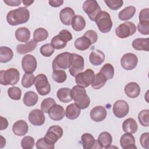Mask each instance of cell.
I'll use <instances>...</instances> for the list:
<instances>
[{"label":"cell","mask_w":149,"mask_h":149,"mask_svg":"<svg viewBox=\"0 0 149 149\" xmlns=\"http://www.w3.org/2000/svg\"><path fill=\"white\" fill-rule=\"evenodd\" d=\"M97 141L100 147V148H109V147L111 146L112 137L109 133L107 132H103L100 134Z\"/></svg>","instance_id":"cell-24"},{"label":"cell","mask_w":149,"mask_h":149,"mask_svg":"<svg viewBox=\"0 0 149 149\" xmlns=\"http://www.w3.org/2000/svg\"><path fill=\"white\" fill-rule=\"evenodd\" d=\"M112 111L115 116L118 118H122L127 115L129 107L126 101L119 100L114 103Z\"/></svg>","instance_id":"cell-13"},{"label":"cell","mask_w":149,"mask_h":149,"mask_svg":"<svg viewBox=\"0 0 149 149\" xmlns=\"http://www.w3.org/2000/svg\"><path fill=\"white\" fill-rule=\"evenodd\" d=\"M80 108L75 104H71L67 106L65 111L66 117L70 120H74L77 119L81 112Z\"/></svg>","instance_id":"cell-25"},{"label":"cell","mask_w":149,"mask_h":149,"mask_svg":"<svg viewBox=\"0 0 149 149\" xmlns=\"http://www.w3.org/2000/svg\"><path fill=\"white\" fill-rule=\"evenodd\" d=\"M48 37V31L44 28H38L36 29L33 33V40L36 42H41L45 40Z\"/></svg>","instance_id":"cell-37"},{"label":"cell","mask_w":149,"mask_h":149,"mask_svg":"<svg viewBox=\"0 0 149 149\" xmlns=\"http://www.w3.org/2000/svg\"><path fill=\"white\" fill-rule=\"evenodd\" d=\"M72 58V53L68 52L58 54L53 60L52 67L53 70H65L69 68Z\"/></svg>","instance_id":"cell-4"},{"label":"cell","mask_w":149,"mask_h":149,"mask_svg":"<svg viewBox=\"0 0 149 149\" xmlns=\"http://www.w3.org/2000/svg\"><path fill=\"white\" fill-rule=\"evenodd\" d=\"M55 104H56V102L54 99L50 97L47 98L41 104V110L45 113H48L49 109Z\"/></svg>","instance_id":"cell-44"},{"label":"cell","mask_w":149,"mask_h":149,"mask_svg":"<svg viewBox=\"0 0 149 149\" xmlns=\"http://www.w3.org/2000/svg\"><path fill=\"white\" fill-rule=\"evenodd\" d=\"M137 30L143 35L149 34V21L139 22L137 25Z\"/></svg>","instance_id":"cell-48"},{"label":"cell","mask_w":149,"mask_h":149,"mask_svg":"<svg viewBox=\"0 0 149 149\" xmlns=\"http://www.w3.org/2000/svg\"><path fill=\"white\" fill-rule=\"evenodd\" d=\"M34 85L37 93L41 95H47L51 91L50 84L44 74H39L35 77Z\"/></svg>","instance_id":"cell-6"},{"label":"cell","mask_w":149,"mask_h":149,"mask_svg":"<svg viewBox=\"0 0 149 149\" xmlns=\"http://www.w3.org/2000/svg\"><path fill=\"white\" fill-rule=\"evenodd\" d=\"M15 37L19 42H27L30 37V31L26 27H19L15 31Z\"/></svg>","instance_id":"cell-27"},{"label":"cell","mask_w":149,"mask_h":149,"mask_svg":"<svg viewBox=\"0 0 149 149\" xmlns=\"http://www.w3.org/2000/svg\"><path fill=\"white\" fill-rule=\"evenodd\" d=\"M48 113L52 120L59 121L64 118L65 111L62 105L56 104L49 109Z\"/></svg>","instance_id":"cell-18"},{"label":"cell","mask_w":149,"mask_h":149,"mask_svg":"<svg viewBox=\"0 0 149 149\" xmlns=\"http://www.w3.org/2000/svg\"><path fill=\"white\" fill-rule=\"evenodd\" d=\"M6 144V141L5 139L1 136V141H0V148H2L4 146H5Z\"/></svg>","instance_id":"cell-58"},{"label":"cell","mask_w":149,"mask_h":149,"mask_svg":"<svg viewBox=\"0 0 149 149\" xmlns=\"http://www.w3.org/2000/svg\"><path fill=\"white\" fill-rule=\"evenodd\" d=\"M136 12V9L133 6H129L125 8L123 10L119 12L118 14L119 19L123 21H126L130 19L133 17Z\"/></svg>","instance_id":"cell-30"},{"label":"cell","mask_w":149,"mask_h":149,"mask_svg":"<svg viewBox=\"0 0 149 149\" xmlns=\"http://www.w3.org/2000/svg\"><path fill=\"white\" fill-rule=\"evenodd\" d=\"M105 60V54L99 49L92 51L89 55V61L90 63L94 66L101 65Z\"/></svg>","instance_id":"cell-22"},{"label":"cell","mask_w":149,"mask_h":149,"mask_svg":"<svg viewBox=\"0 0 149 149\" xmlns=\"http://www.w3.org/2000/svg\"><path fill=\"white\" fill-rule=\"evenodd\" d=\"M58 35L59 36H61L63 40H65L67 42L72 40V34L70 33V31H69L67 30H61V31H59Z\"/></svg>","instance_id":"cell-53"},{"label":"cell","mask_w":149,"mask_h":149,"mask_svg":"<svg viewBox=\"0 0 149 149\" xmlns=\"http://www.w3.org/2000/svg\"><path fill=\"white\" fill-rule=\"evenodd\" d=\"M107 6L111 10H116L121 8L123 5V1L122 0H108L104 1Z\"/></svg>","instance_id":"cell-47"},{"label":"cell","mask_w":149,"mask_h":149,"mask_svg":"<svg viewBox=\"0 0 149 149\" xmlns=\"http://www.w3.org/2000/svg\"><path fill=\"white\" fill-rule=\"evenodd\" d=\"M136 29V25L133 22H126L116 28L115 34L120 38H125L134 34Z\"/></svg>","instance_id":"cell-7"},{"label":"cell","mask_w":149,"mask_h":149,"mask_svg":"<svg viewBox=\"0 0 149 149\" xmlns=\"http://www.w3.org/2000/svg\"><path fill=\"white\" fill-rule=\"evenodd\" d=\"M81 139L83 147L84 149H91L94 147L95 140L91 134L84 133L81 135Z\"/></svg>","instance_id":"cell-35"},{"label":"cell","mask_w":149,"mask_h":149,"mask_svg":"<svg viewBox=\"0 0 149 149\" xmlns=\"http://www.w3.org/2000/svg\"><path fill=\"white\" fill-rule=\"evenodd\" d=\"M71 96L74 103L81 109H86L90 105V99L84 87L78 85L73 86L71 90Z\"/></svg>","instance_id":"cell-2"},{"label":"cell","mask_w":149,"mask_h":149,"mask_svg":"<svg viewBox=\"0 0 149 149\" xmlns=\"http://www.w3.org/2000/svg\"><path fill=\"white\" fill-rule=\"evenodd\" d=\"M35 76L33 73H26L22 79V85L24 88H29L34 84Z\"/></svg>","instance_id":"cell-41"},{"label":"cell","mask_w":149,"mask_h":149,"mask_svg":"<svg viewBox=\"0 0 149 149\" xmlns=\"http://www.w3.org/2000/svg\"><path fill=\"white\" fill-rule=\"evenodd\" d=\"M107 112L105 108L102 106H96L94 107L90 112L91 119L96 122H100L104 120L107 116Z\"/></svg>","instance_id":"cell-17"},{"label":"cell","mask_w":149,"mask_h":149,"mask_svg":"<svg viewBox=\"0 0 149 149\" xmlns=\"http://www.w3.org/2000/svg\"><path fill=\"white\" fill-rule=\"evenodd\" d=\"M133 48L137 51H149V38H139L134 40L132 42Z\"/></svg>","instance_id":"cell-26"},{"label":"cell","mask_w":149,"mask_h":149,"mask_svg":"<svg viewBox=\"0 0 149 149\" xmlns=\"http://www.w3.org/2000/svg\"><path fill=\"white\" fill-rule=\"evenodd\" d=\"M68 42L63 40L61 36L59 35L54 36L51 41V44L54 48V49H61L64 48Z\"/></svg>","instance_id":"cell-38"},{"label":"cell","mask_w":149,"mask_h":149,"mask_svg":"<svg viewBox=\"0 0 149 149\" xmlns=\"http://www.w3.org/2000/svg\"><path fill=\"white\" fill-rule=\"evenodd\" d=\"M20 78L19 70L16 68H9L0 72V83L2 85H15Z\"/></svg>","instance_id":"cell-3"},{"label":"cell","mask_w":149,"mask_h":149,"mask_svg":"<svg viewBox=\"0 0 149 149\" xmlns=\"http://www.w3.org/2000/svg\"><path fill=\"white\" fill-rule=\"evenodd\" d=\"M50 6L54 7V8H57L60 6H61L63 3V1L62 0H55V1H49L48 2Z\"/></svg>","instance_id":"cell-55"},{"label":"cell","mask_w":149,"mask_h":149,"mask_svg":"<svg viewBox=\"0 0 149 149\" xmlns=\"http://www.w3.org/2000/svg\"><path fill=\"white\" fill-rule=\"evenodd\" d=\"M139 22L149 21V9L145 8L142 9L139 13Z\"/></svg>","instance_id":"cell-52"},{"label":"cell","mask_w":149,"mask_h":149,"mask_svg":"<svg viewBox=\"0 0 149 149\" xmlns=\"http://www.w3.org/2000/svg\"><path fill=\"white\" fill-rule=\"evenodd\" d=\"M8 126V120L2 117V116H1V130H4V129H6Z\"/></svg>","instance_id":"cell-56"},{"label":"cell","mask_w":149,"mask_h":149,"mask_svg":"<svg viewBox=\"0 0 149 149\" xmlns=\"http://www.w3.org/2000/svg\"><path fill=\"white\" fill-rule=\"evenodd\" d=\"M62 128L58 125H53L48 128L44 138L48 143L55 146V143L62 137Z\"/></svg>","instance_id":"cell-11"},{"label":"cell","mask_w":149,"mask_h":149,"mask_svg":"<svg viewBox=\"0 0 149 149\" xmlns=\"http://www.w3.org/2000/svg\"><path fill=\"white\" fill-rule=\"evenodd\" d=\"M120 144L123 149H135V139L132 134L125 133L120 139Z\"/></svg>","instance_id":"cell-19"},{"label":"cell","mask_w":149,"mask_h":149,"mask_svg":"<svg viewBox=\"0 0 149 149\" xmlns=\"http://www.w3.org/2000/svg\"><path fill=\"white\" fill-rule=\"evenodd\" d=\"M3 2L8 6H17L20 5L22 1L20 0H4Z\"/></svg>","instance_id":"cell-54"},{"label":"cell","mask_w":149,"mask_h":149,"mask_svg":"<svg viewBox=\"0 0 149 149\" xmlns=\"http://www.w3.org/2000/svg\"><path fill=\"white\" fill-rule=\"evenodd\" d=\"M13 53L11 48L2 46L0 47V62L1 63H7L13 58Z\"/></svg>","instance_id":"cell-32"},{"label":"cell","mask_w":149,"mask_h":149,"mask_svg":"<svg viewBox=\"0 0 149 149\" xmlns=\"http://www.w3.org/2000/svg\"><path fill=\"white\" fill-rule=\"evenodd\" d=\"M148 136L149 133L148 132L143 133L140 138V142L141 146L145 148H149V143H148Z\"/></svg>","instance_id":"cell-51"},{"label":"cell","mask_w":149,"mask_h":149,"mask_svg":"<svg viewBox=\"0 0 149 149\" xmlns=\"http://www.w3.org/2000/svg\"><path fill=\"white\" fill-rule=\"evenodd\" d=\"M100 72L103 74L107 80H109L113 77L114 68L111 63H105L101 68Z\"/></svg>","instance_id":"cell-39"},{"label":"cell","mask_w":149,"mask_h":149,"mask_svg":"<svg viewBox=\"0 0 149 149\" xmlns=\"http://www.w3.org/2000/svg\"><path fill=\"white\" fill-rule=\"evenodd\" d=\"M38 101V97L34 91H27L23 97V101L24 104L27 107H33L35 105Z\"/></svg>","instance_id":"cell-29"},{"label":"cell","mask_w":149,"mask_h":149,"mask_svg":"<svg viewBox=\"0 0 149 149\" xmlns=\"http://www.w3.org/2000/svg\"><path fill=\"white\" fill-rule=\"evenodd\" d=\"M35 144L34 139L31 136H25L21 141V146L23 149L32 148Z\"/></svg>","instance_id":"cell-46"},{"label":"cell","mask_w":149,"mask_h":149,"mask_svg":"<svg viewBox=\"0 0 149 149\" xmlns=\"http://www.w3.org/2000/svg\"><path fill=\"white\" fill-rule=\"evenodd\" d=\"M82 8L88 15L89 19L92 21H95L96 17L101 12L100 5L95 0L86 1L83 3Z\"/></svg>","instance_id":"cell-9"},{"label":"cell","mask_w":149,"mask_h":149,"mask_svg":"<svg viewBox=\"0 0 149 149\" xmlns=\"http://www.w3.org/2000/svg\"><path fill=\"white\" fill-rule=\"evenodd\" d=\"M84 68V58L82 56L72 53V58L70 65L69 68V72L72 76L76 77L77 74L82 72Z\"/></svg>","instance_id":"cell-8"},{"label":"cell","mask_w":149,"mask_h":149,"mask_svg":"<svg viewBox=\"0 0 149 149\" xmlns=\"http://www.w3.org/2000/svg\"><path fill=\"white\" fill-rule=\"evenodd\" d=\"M56 96L59 101L63 103H68L72 100L71 96V90L69 88H61L56 93Z\"/></svg>","instance_id":"cell-31"},{"label":"cell","mask_w":149,"mask_h":149,"mask_svg":"<svg viewBox=\"0 0 149 149\" xmlns=\"http://www.w3.org/2000/svg\"><path fill=\"white\" fill-rule=\"evenodd\" d=\"M138 119L143 126L148 127L149 126V110L143 109L139 113Z\"/></svg>","instance_id":"cell-42"},{"label":"cell","mask_w":149,"mask_h":149,"mask_svg":"<svg viewBox=\"0 0 149 149\" xmlns=\"http://www.w3.org/2000/svg\"><path fill=\"white\" fill-rule=\"evenodd\" d=\"M55 49L51 44H45L40 48L41 54L45 57H49L54 52Z\"/></svg>","instance_id":"cell-45"},{"label":"cell","mask_w":149,"mask_h":149,"mask_svg":"<svg viewBox=\"0 0 149 149\" xmlns=\"http://www.w3.org/2000/svg\"><path fill=\"white\" fill-rule=\"evenodd\" d=\"M37 42L34 40L26 42L25 44H18L16 47V51L19 54L23 55L34 51L37 47Z\"/></svg>","instance_id":"cell-23"},{"label":"cell","mask_w":149,"mask_h":149,"mask_svg":"<svg viewBox=\"0 0 149 149\" xmlns=\"http://www.w3.org/2000/svg\"><path fill=\"white\" fill-rule=\"evenodd\" d=\"M91 44V41L85 36H82L77 38L74 43L75 48L80 51H85L87 49Z\"/></svg>","instance_id":"cell-33"},{"label":"cell","mask_w":149,"mask_h":149,"mask_svg":"<svg viewBox=\"0 0 149 149\" xmlns=\"http://www.w3.org/2000/svg\"><path fill=\"white\" fill-rule=\"evenodd\" d=\"M52 77L56 83H62L66 80L67 74L63 70H53Z\"/></svg>","instance_id":"cell-40"},{"label":"cell","mask_w":149,"mask_h":149,"mask_svg":"<svg viewBox=\"0 0 149 149\" xmlns=\"http://www.w3.org/2000/svg\"><path fill=\"white\" fill-rule=\"evenodd\" d=\"M30 18V12L25 7H20L9 11L6 15V20L11 26L26 23Z\"/></svg>","instance_id":"cell-1"},{"label":"cell","mask_w":149,"mask_h":149,"mask_svg":"<svg viewBox=\"0 0 149 149\" xmlns=\"http://www.w3.org/2000/svg\"><path fill=\"white\" fill-rule=\"evenodd\" d=\"M83 36L87 37L91 41L92 44L95 43L98 39V35L97 33L93 30H89L86 31Z\"/></svg>","instance_id":"cell-50"},{"label":"cell","mask_w":149,"mask_h":149,"mask_svg":"<svg viewBox=\"0 0 149 149\" xmlns=\"http://www.w3.org/2000/svg\"><path fill=\"white\" fill-rule=\"evenodd\" d=\"M137 63V56L133 53H126L124 54L120 59L122 67L126 70H131L134 69Z\"/></svg>","instance_id":"cell-12"},{"label":"cell","mask_w":149,"mask_h":149,"mask_svg":"<svg viewBox=\"0 0 149 149\" xmlns=\"http://www.w3.org/2000/svg\"><path fill=\"white\" fill-rule=\"evenodd\" d=\"M8 94L11 99L14 100H19L21 98L22 91L20 88L13 86L8 88Z\"/></svg>","instance_id":"cell-43"},{"label":"cell","mask_w":149,"mask_h":149,"mask_svg":"<svg viewBox=\"0 0 149 149\" xmlns=\"http://www.w3.org/2000/svg\"><path fill=\"white\" fill-rule=\"evenodd\" d=\"M22 2L23 3V4L24 5V6L26 7L27 6H30L33 2H34V1H27V0H23L22 1Z\"/></svg>","instance_id":"cell-57"},{"label":"cell","mask_w":149,"mask_h":149,"mask_svg":"<svg viewBox=\"0 0 149 149\" xmlns=\"http://www.w3.org/2000/svg\"><path fill=\"white\" fill-rule=\"evenodd\" d=\"M99 30L102 33L110 31L112 27V21L109 13L106 11H101L95 19Z\"/></svg>","instance_id":"cell-5"},{"label":"cell","mask_w":149,"mask_h":149,"mask_svg":"<svg viewBox=\"0 0 149 149\" xmlns=\"http://www.w3.org/2000/svg\"><path fill=\"white\" fill-rule=\"evenodd\" d=\"M122 129L125 133L133 134L137 132L138 125L134 119L127 118L123 122Z\"/></svg>","instance_id":"cell-28"},{"label":"cell","mask_w":149,"mask_h":149,"mask_svg":"<svg viewBox=\"0 0 149 149\" xmlns=\"http://www.w3.org/2000/svg\"><path fill=\"white\" fill-rule=\"evenodd\" d=\"M72 26L74 31H80L85 28L86 20L82 16L76 15L72 20Z\"/></svg>","instance_id":"cell-36"},{"label":"cell","mask_w":149,"mask_h":149,"mask_svg":"<svg viewBox=\"0 0 149 149\" xmlns=\"http://www.w3.org/2000/svg\"><path fill=\"white\" fill-rule=\"evenodd\" d=\"M29 130L27 123L23 120H19L14 123L12 126V131L13 133L18 136L25 135Z\"/></svg>","instance_id":"cell-21"},{"label":"cell","mask_w":149,"mask_h":149,"mask_svg":"<svg viewBox=\"0 0 149 149\" xmlns=\"http://www.w3.org/2000/svg\"><path fill=\"white\" fill-rule=\"evenodd\" d=\"M124 91L126 95L129 98H135L140 95V87L137 83L130 82L125 86Z\"/></svg>","instance_id":"cell-20"},{"label":"cell","mask_w":149,"mask_h":149,"mask_svg":"<svg viewBox=\"0 0 149 149\" xmlns=\"http://www.w3.org/2000/svg\"><path fill=\"white\" fill-rule=\"evenodd\" d=\"M22 67L24 72L33 73L37 68L36 58L32 55H26L22 58Z\"/></svg>","instance_id":"cell-14"},{"label":"cell","mask_w":149,"mask_h":149,"mask_svg":"<svg viewBox=\"0 0 149 149\" xmlns=\"http://www.w3.org/2000/svg\"><path fill=\"white\" fill-rule=\"evenodd\" d=\"M74 16V11L70 7H65L63 8L59 13V18L61 22L66 26L72 24V20Z\"/></svg>","instance_id":"cell-16"},{"label":"cell","mask_w":149,"mask_h":149,"mask_svg":"<svg viewBox=\"0 0 149 149\" xmlns=\"http://www.w3.org/2000/svg\"><path fill=\"white\" fill-rule=\"evenodd\" d=\"M36 147L38 149H54L55 146L51 145L49 143H48L43 137L39 139L37 141Z\"/></svg>","instance_id":"cell-49"},{"label":"cell","mask_w":149,"mask_h":149,"mask_svg":"<svg viewBox=\"0 0 149 149\" xmlns=\"http://www.w3.org/2000/svg\"><path fill=\"white\" fill-rule=\"evenodd\" d=\"M95 73L91 69H87L84 72H81L76 75L75 81L78 86L84 88L88 87L91 84L94 78Z\"/></svg>","instance_id":"cell-10"},{"label":"cell","mask_w":149,"mask_h":149,"mask_svg":"<svg viewBox=\"0 0 149 149\" xmlns=\"http://www.w3.org/2000/svg\"><path fill=\"white\" fill-rule=\"evenodd\" d=\"M29 120L34 126L42 125L45 120L44 112L38 109L32 110L29 114Z\"/></svg>","instance_id":"cell-15"},{"label":"cell","mask_w":149,"mask_h":149,"mask_svg":"<svg viewBox=\"0 0 149 149\" xmlns=\"http://www.w3.org/2000/svg\"><path fill=\"white\" fill-rule=\"evenodd\" d=\"M107 81V78L101 73L99 72L95 74L94 78L91 83V87L95 90H98L104 86Z\"/></svg>","instance_id":"cell-34"}]
</instances>
